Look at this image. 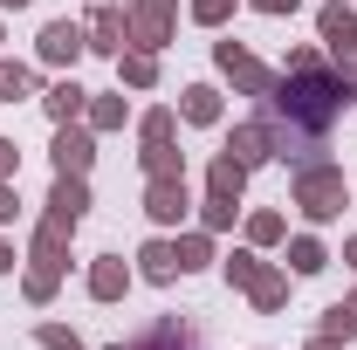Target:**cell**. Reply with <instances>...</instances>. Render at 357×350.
I'll use <instances>...</instances> for the list:
<instances>
[{
    "instance_id": "603a6c76",
    "label": "cell",
    "mask_w": 357,
    "mask_h": 350,
    "mask_svg": "<svg viewBox=\"0 0 357 350\" xmlns=\"http://www.w3.org/2000/svg\"><path fill=\"white\" fill-rule=\"evenodd\" d=\"M206 192H220V199H241V192H248V165H241L234 151H213V165H206Z\"/></svg>"
},
{
    "instance_id": "8fae6325",
    "label": "cell",
    "mask_w": 357,
    "mask_h": 350,
    "mask_svg": "<svg viewBox=\"0 0 357 350\" xmlns=\"http://www.w3.org/2000/svg\"><path fill=\"white\" fill-rule=\"evenodd\" d=\"M131 282H137V268L124 261V254H96V261H89V275H83V289H89V303H124V296H131Z\"/></svg>"
},
{
    "instance_id": "cb8c5ba5",
    "label": "cell",
    "mask_w": 357,
    "mask_h": 350,
    "mask_svg": "<svg viewBox=\"0 0 357 350\" xmlns=\"http://www.w3.org/2000/svg\"><path fill=\"white\" fill-rule=\"evenodd\" d=\"M172 248H178V275H199V268H213V261H220V254H213V234H206V227H185Z\"/></svg>"
},
{
    "instance_id": "7bdbcfd3",
    "label": "cell",
    "mask_w": 357,
    "mask_h": 350,
    "mask_svg": "<svg viewBox=\"0 0 357 350\" xmlns=\"http://www.w3.org/2000/svg\"><path fill=\"white\" fill-rule=\"evenodd\" d=\"M0 42H7V21H0Z\"/></svg>"
},
{
    "instance_id": "7a4b0ae2",
    "label": "cell",
    "mask_w": 357,
    "mask_h": 350,
    "mask_svg": "<svg viewBox=\"0 0 357 350\" xmlns=\"http://www.w3.org/2000/svg\"><path fill=\"white\" fill-rule=\"evenodd\" d=\"M289 206L310 220V227H330V220H344L351 206V178L337 158H310V165H296L289 172Z\"/></svg>"
},
{
    "instance_id": "9c48e42d",
    "label": "cell",
    "mask_w": 357,
    "mask_h": 350,
    "mask_svg": "<svg viewBox=\"0 0 357 350\" xmlns=\"http://www.w3.org/2000/svg\"><path fill=\"white\" fill-rule=\"evenodd\" d=\"M89 206H96L89 178H76V172H55V178H48V199H42V213H48V220H62V227H83Z\"/></svg>"
},
{
    "instance_id": "f546056e",
    "label": "cell",
    "mask_w": 357,
    "mask_h": 350,
    "mask_svg": "<svg viewBox=\"0 0 357 350\" xmlns=\"http://www.w3.org/2000/svg\"><path fill=\"white\" fill-rule=\"evenodd\" d=\"M316 330H330V337L357 344V289H351V296H337V303L323 309V323H316Z\"/></svg>"
},
{
    "instance_id": "7c38bea8",
    "label": "cell",
    "mask_w": 357,
    "mask_h": 350,
    "mask_svg": "<svg viewBox=\"0 0 357 350\" xmlns=\"http://www.w3.org/2000/svg\"><path fill=\"white\" fill-rule=\"evenodd\" d=\"M178 124H192V131L227 124V96L213 83H185V89H178Z\"/></svg>"
},
{
    "instance_id": "5bb4252c",
    "label": "cell",
    "mask_w": 357,
    "mask_h": 350,
    "mask_svg": "<svg viewBox=\"0 0 357 350\" xmlns=\"http://www.w3.org/2000/svg\"><path fill=\"white\" fill-rule=\"evenodd\" d=\"M137 282H151V289H172L178 282V248L165 234H151V241L137 248Z\"/></svg>"
},
{
    "instance_id": "484cf974",
    "label": "cell",
    "mask_w": 357,
    "mask_h": 350,
    "mask_svg": "<svg viewBox=\"0 0 357 350\" xmlns=\"http://www.w3.org/2000/svg\"><path fill=\"white\" fill-rule=\"evenodd\" d=\"M137 165H144V178H185V151H178V137H165V144H144Z\"/></svg>"
},
{
    "instance_id": "1f68e13d",
    "label": "cell",
    "mask_w": 357,
    "mask_h": 350,
    "mask_svg": "<svg viewBox=\"0 0 357 350\" xmlns=\"http://www.w3.org/2000/svg\"><path fill=\"white\" fill-rule=\"evenodd\" d=\"M330 55H323V42H289V55H282V76H310V69H323Z\"/></svg>"
},
{
    "instance_id": "f35d334b",
    "label": "cell",
    "mask_w": 357,
    "mask_h": 350,
    "mask_svg": "<svg viewBox=\"0 0 357 350\" xmlns=\"http://www.w3.org/2000/svg\"><path fill=\"white\" fill-rule=\"evenodd\" d=\"M14 268H21V261H14V241L0 234V275H14Z\"/></svg>"
},
{
    "instance_id": "52a82bcc",
    "label": "cell",
    "mask_w": 357,
    "mask_h": 350,
    "mask_svg": "<svg viewBox=\"0 0 357 350\" xmlns=\"http://www.w3.org/2000/svg\"><path fill=\"white\" fill-rule=\"evenodd\" d=\"M103 350H199V323H192V316H151L137 337L103 344Z\"/></svg>"
},
{
    "instance_id": "74e56055",
    "label": "cell",
    "mask_w": 357,
    "mask_h": 350,
    "mask_svg": "<svg viewBox=\"0 0 357 350\" xmlns=\"http://www.w3.org/2000/svg\"><path fill=\"white\" fill-rule=\"evenodd\" d=\"M303 350H351V344H344V337H330V330H316V337H310Z\"/></svg>"
},
{
    "instance_id": "e0dca14e",
    "label": "cell",
    "mask_w": 357,
    "mask_h": 350,
    "mask_svg": "<svg viewBox=\"0 0 357 350\" xmlns=\"http://www.w3.org/2000/svg\"><path fill=\"white\" fill-rule=\"evenodd\" d=\"M289 289H296V275H289V268H275V261H268L261 275L248 282V303L261 309V316H282V309H289Z\"/></svg>"
},
{
    "instance_id": "4316f807",
    "label": "cell",
    "mask_w": 357,
    "mask_h": 350,
    "mask_svg": "<svg viewBox=\"0 0 357 350\" xmlns=\"http://www.w3.org/2000/svg\"><path fill=\"white\" fill-rule=\"evenodd\" d=\"M21 96H42L35 62H7V55H0V103H21Z\"/></svg>"
},
{
    "instance_id": "4dcf8cb0",
    "label": "cell",
    "mask_w": 357,
    "mask_h": 350,
    "mask_svg": "<svg viewBox=\"0 0 357 350\" xmlns=\"http://www.w3.org/2000/svg\"><path fill=\"white\" fill-rule=\"evenodd\" d=\"M234 220H241V199H220V192H206V199H199V227H206L213 241H220Z\"/></svg>"
},
{
    "instance_id": "6da1fadb",
    "label": "cell",
    "mask_w": 357,
    "mask_h": 350,
    "mask_svg": "<svg viewBox=\"0 0 357 350\" xmlns=\"http://www.w3.org/2000/svg\"><path fill=\"white\" fill-rule=\"evenodd\" d=\"M357 103V83H344L330 62L310 69V76H282L275 69V89L255 96V117H261L268 131V151H275V165H310L330 151V131L344 124V110Z\"/></svg>"
},
{
    "instance_id": "836d02e7",
    "label": "cell",
    "mask_w": 357,
    "mask_h": 350,
    "mask_svg": "<svg viewBox=\"0 0 357 350\" xmlns=\"http://www.w3.org/2000/svg\"><path fill=\"white\" fill-rule=\"evenodd\" d=\"M234 7H241V0H185V14H192L199 28H227V21H234Z\"/></svg>"
},
{
    "instance_id": "d6986e66",
    "label": "cell",
    "mask_w": 357,
    "mask_h": 350,
    "mask_svg": "<svg viewBox=\"0 0 357 350\" xmlns=\"http://www.w3.org/2000/svg\"><path fill=\"white\" fill-rule=\"evenodd\" d=\"M282 261H289V275H296V282H310V275H323L337 254H330L316 234H289V254H282Z\"/></svg>"
},
{
    "instance_id": "ab89813d",
    "label": "cell",
    "mask_w": 357,
    "mask_h": 350,
    "mask_svg": "<svg viewBox=\"0 0 357 350\" xmlns=\"http://www.w3.org/2000/svg\"><path fill=\"white\" fill-rule=\"evenodd\" d=\"M344 268H357V234H351V241H344Z\"/></svg>"
},
{
    "instance_id": "9a60e30c",
    "label": "cell",
    "mask_w": 357,
    "mask_h": 350,
    "mask_svg": "<svg viewBox=\"0 0 357 350\" xmlns=\"http://www.w3.org/2000/svg\"><path fill=\"white\" fill-rule=\"evenodd\" d=\"M35 103L48 110V124H76V117L89 110V89L76 83V76H55V83H48L42 96H35Z\"/></svg>"
},
{
    "instance_id": "2e32d148",
    "label": "cell",
    "mask_w": 357,
    "mask_h": 350,
    "mask_svg": "<svg viewBox=\"0 0 357 350\" xmlns=\"http://www.w3.org/2000/svg\"><path fill=\"white\" fill-rule=\"evenodd\" d=\"M220 151H234L248 172H261V165H275V151H268V131H261V117H241L234 131H227V144Z\"/></svg>"
},
{
    "instance_id": "d590c367",
    "label": "cell",
    "mask_w": 357,
    "mask_h": 350,
    "mask_svg": "<svg viewBox=\"0 0 357 350\" xmlns=\"http://www.w3.org/2000/svg\"><path fill=\"white\" fill-rule=\"evenodd\" d=\"M0 178H21V144L14 137H0Z\"/></svg>"
},
{
    "instance_id": "d4e9b609",
    "label": "cell",
    "mask_w": 357,
    "mask_h": 350,
    "mask_svg": "<svg viewBox=\"0 0 357 350\" xmlns=\"http://www.w3.org/2000/svg\"><path fill=\"white\" fill-rule=\"evenodd\" d=\"M21 296H28L35 309H48L55 296H62V268H48V261H28V268H21Z\"/></svg>"
},
{
    "instance_id": "30bf717a",
    "label": "cell",
    "mask_w": 357,
    "mask_h": 350,
    "mask_svg": "<svg viewBox=\"0 0 357 350\" xmlns=\"http://www.w3.org/2000/svg\"><path fill=\"white\" fill-rule=\"evenodd\" d=\"M83 35H89V55H124L131 48V7H89L83 14Z\"/></svg>"
},
{
    "instance_id": "60d3db41",
    "label": "cell",
    "mask_w": 357,
    "mask_h": 350,
    "mask_svg": "<svg viewBox=\"0 0 357 350\" xmlns=\"http://www.w3.org/2000/svg\"><path fill=\"white\" fill-rule=\"evenodd\" d=\"M21 7H35V0H0V14H21Z\"/></svg>"
},
{
    "instance_id": "83f0119b",
    "label": "cell",
    "mask_w": 357,
    "mask_h": 350,
    "mask_svg": "<svg viewBox=\"0 0 357 350\" xmlns=\"http://www.w3.org/2000/svg\"><path fill=\"white\" fill-rule=\"evenodd\" d=\"M261 248H234V254H220V275H227V289H241V296H248V282H255V275H261Z\"/></svg>"
},
{
    "instance_id": "d6a6232c",
    "label": "cell",
    "mask_w": 357,
    "mask_h": 350,
    "mask_svg": "<svg viewBox=\"0 0 357 350\" xmlns=\"http://www.w3.org/2000/svg\"><path fill=\"white\" fill-rule=\"evenodd\" d=\"M35 344L42 350H83V330L76 323H35Z\"/></svg>"
},
{
    "instance_id": "b9f144b4",
    "label": "cell",
    "mask_w": 357,
    "mask_h": 350,
    "mask_svg": "<svg viewBox=\"0 0 357 350\" xmlns=\"http://www.w3.org/2000/svg\"><path fill=\"white\" fill-rule=\"evenodd\" d=\"M89 7H124V0H89Z\"/></svg>"
},
{
    "instance_id": "4fadbf2b",
    "label": "cell",
    "mask_w": 357,
    "mask_h": 350,
    "mask_svg": "<svg viewBox=\"0 0 357 350\" xmlns=\"http://www.w3.org/2000/svg\"><path fill=\"white\" fill-rule=\"evenodd\" d=\"M69 241H76V227H62V220H35V234H28V261H48L69 275Z\"/></svg>"
},
{
    "instance_id": "8d00e7d4",
    "label": "cell",
    "mask_w": 357,
    "mask_h": 350,
    "mask_svg": "<svg viewBox=\"0 0 357 350\" xmlns=\"http://www.w3.org/2000/svg\"><path fill=\"white\" fill-rule=\"evenodd\" d=\"M248 7H255V14H275V21H282V14H296L303 0H248Z\"/></svg>"
},
{
    "instance_id": "44dd1931",
    "label": "cell",
    "mask_w": 357,
    "mask_h": 350,
    "mask_svg": "<svg viewBox=\"0 0 357 350\" xmlns=\"http://www.w3.org/2000/svg\"><path fill=\"white\" fill-rule=\"evenodd\" d=\"M158 76H165V69H158L151 48H124V55H117V89H158Z\"/></svg>"
},
{
    "instance_id": "5b68a950",
    "label": "cell",
    "mask_w": 357,
    "mask_h": 350,
    "mask_svg": "<svg viewBox=\"0 0 357 350\" xmlns=\"http://www.w3.org/2000/svg\"><path fill=\"white\" fill-rule=\"evenodd\" d=\"M124 7H131V48L165 55L172 48V28H178V0H124Z\"/></svg>"
},
{
    "instance_id": "ba28073f",
    "label": "cell",
    "mask_w": 357,
    "mask_h": 350,
    "mask_svg": "<svg viewBox=\"0 0 357 350\" xmlns=\"http://www.w3.org/2000/svg\"><path fill=\"white\" fill-rule=\"evenodd\" d=\"M48 165H55V172H76V178H89V165H96V131H89L83 117H76V124H55Z\"/></svg>"
},
{
    "instance_id": "277c9868",
    "label": "cell",
    "mask_w": 357,
    "mask_h": 350,
    "mask_svg": "<svg viewBox=\"0 0 357 350\" xmlns=\"http://www.w3.org/2000/svg\"><path fill=\"white\" fill-rule=\"evenodd\" d=\"M83 55H89L83 21H69V14L42 21V35H35V62H42V69H55V76H76V62H83Z\"/></svg>"
},
{
    "instance_id": "7402d4cb",
    "label": "cell",
    "mask_w": 357,
    "mask_h": 350,
    "mask_svg": "<svg viewBox=\"0 0 357 350\" xmlns=\"http://www.w3.org/2000/svg\"><path fill=\"white\" fill-rule=\"evenodd\" d=\"M241 234H248V248H282V241H289V213H275V206H255V213L241 220Z\"/></svg>"
},
{
    "instance_id": "e575fe53",
    "label": "cell",
    "mask_w": 357,
    "mask_h": 350,
    "mask_svg": "<svg viewBox=\"0 0 357 350\" xmlns=\"http://www.w3.org/2000/svg\"><path fill=\"white\" fill-rule=\"evenodd\" d=\"M21 220V192H14V178H0V227H14Z\"/></svg>"
},
{
    "instance_id": "8992f818",
    "label": "cell",
    "mask_w": 357,
    "mask_h": 350,
    "mask_svg": "<svg viewBox=\"0 0 357 350\" xmlns=\"http://www.w3.org/2000/svg\"><path fill=\"white\" fill-rule=\"evenodd\" d=\"M137 206H144V220H151L158 234H165V227H185V220H192V185H185V178H144V199H137Z\"/></svg>"
},
{
    "instance_id": "ffe728a7",
    "label": "cell",
    "mask_w": 357,
    "mask_h": 350,
    "mask_svg": "<svg viewBox=\"0 0 357 350\" xmlns=\"http://www.w3.org/2000/svg\"><path fill=\"white\" fill-rule=\"evenodd\" d=\"M316 35H323V48L357 42V7L351 0H323V7H316Z\"/></svg>"
},
{
    "instance_id": "f1b7e54d",
    "label": "cell",
    "mask_w": 357,
    "mask_h": 350,
    "mask_svg": "<svg viewBox=\"0 0 357 350\" xmlns=\"http://www.w3.org/2000/svg\"><path fill=\"white\" fill-rule=\"evenodd\" d=\"M165 137H178V110L172 103H151V110L137 117V144H165Z\"/></svg>"
},
{
    "instance_id": "ac0fdd59",
    "label": "cell",
    "mask_w": 357,
    "mask_h": 350,
    "mask_svg": "<svg viewBox=\"0 0 357 350\" xmlns=\"http://www.w3.org/2000/svg\"><path fill=\"white\" fill-rule=\"evenodd\" d=\"M83 124H89L96 137L124 131V124H131V96H124V89H103V96L89 89V110H83Z\"/></svg>"
},
{
    "instance_id": "3957f363",
    "label": "cell",
    "mask_w": 357,
    "mask_h": 350,
    "mask_svg": "<svg viewBox=\"0 0 357 350\" xmlns=\"http://www.w3.org/2000/svg\"><path fill=\"white\" fill-rule=\"evenodd\" d=\"M213 69H220V83H234V96H248V103L275 89V69H268L248 42H213Z\"/></svg>"
}]
</instances>
